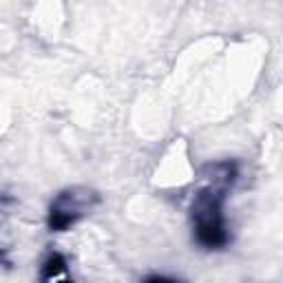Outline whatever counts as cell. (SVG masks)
Listing matches in <instances>:
<instances>
[{
    "label": "cell",
    "instance_id": "1",
    "mask_svg": "<svg viewBox=\"0 0 283 283\" xmlns=\"http://www.w3.org/2000/svg\"><path fill=\"white\" fill-rule=\"evenodd\" d=\"M64 268V261L62 257H58V254H53V257L46 261V266H44V279H51V277H56V274L60 272Z\"/></svg>",
    "mask_w": 283,
    "mask_h": 283
}]
</instances>
